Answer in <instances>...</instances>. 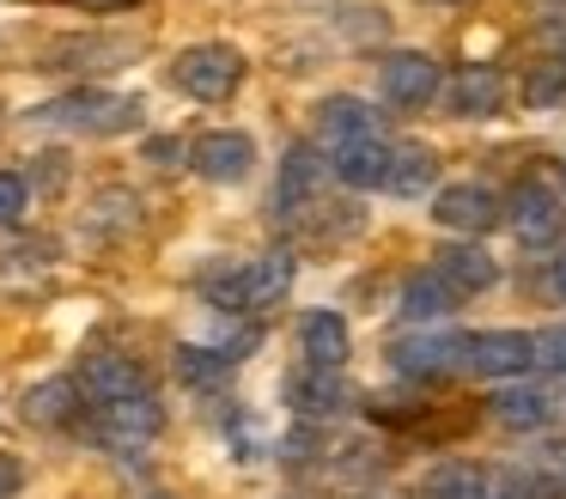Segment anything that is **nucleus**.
Wrapping results in <instances>:
<instances>
[{
  "instance_id": "cd10ccee",
  "label": "nucleus",
  "mask_w": 566,
  "mask_h": 499,
  "mask_svg": "<svg viewBox=\"0 0 566 499\" xmlns=\"http://www.w3.org/2000/svg\"><path fill=\"white\" fill-rule=\"evenodd\" d=\"M530 341H536V365H554V372H566V323L530 329Z\"/></svg>"
},
{
  "instance_id": "c85d7f7f",
  "label": "nucleus",
  "mask_w": 566,
  "mask_h": 499,
  "mask_svg": "<svg viewBox=\"0 0 566 499\" xmlns=\"http://www.w3.org/2000/svg\"><path fill=\"white\" fill-rule=\"evenodd\" d=\"M19 487H25V462H19L13 450H0V499H13Z\"/></svg>"
},
{
  "instance_id": "9d476101",
  "label": "nucleus",
  "mask_w": 566,
  "mask_h": 499,
  "mask_svg": "<svg viewBox=\"0 0 566 499\" xmlns=\"http://www.w3.org/2000/svg\"><path fill=\"white\" fill-rule=\"evenodd\" d=\"M390 365L415 384H439L463 365V335H444V329H408L402 341H390Z\"/></svg>"
},
{
  "instance_id": "393cba45",
  "label": "nucleus",
  "mask_w": 566,
  "mask_h": 499,
  "mask_svg": "<svg viewBox=\"0 0 566 499\" xmlns=\"http://www.w3.org/2000/svg\"><path fill=\"white\" fill-rule=\"evenodd\" d=\"M420 499H488V475L475 462H439L420 481Z\"/></svg>"
},
{
  "instance_id": "1a4fd4ad",
  "label": "nucleus",
  "mask_w": 566,
  "mask_h": 499,
  "mask_svg": "<svg viewBox=\"0 0 566 499\" xmlns=\"http://www.w3.org/2000/svg\"><path fill=\"white\" fill-rule=\"evenodd\" d=\"M432 219H439L444 231H457V238H488L493 226H500V195L488 189V183H444V189H432Z\"/></svg>"
},
{
  "instance_id": "9b49d317",
  "label": "nucleus",
  "mask_w": 566,
  "mask_h": 499,
  "mask_svg": "<svg viewBox=\"0 0 566 499\" xmlns=\"http://www.w3.org/2000/svg\"><path fill=\"white\" fill-rule=\"evenodd\" d=\"M159 433H165V402L153 396V389H135V396L104 402L98 408V438L111 450H140V445H153Z\"/></svg>"
},
{
  "instance_id": "aec40b11",
  "label": "nucleus",
  "mask_w": 566,
  "mask_h": 499,
  "mask_svg": "<svg viewBox=\"0 0 566 499\" xmlns=\"http://www.w3.org/2000/svg\"><path fill=\"white\" fill-rule=\"evenodd\" d=\"M19 414H25L31 426L80 420V384H74V377H43V384H31L25 396H19Z\"/></svg>"
},
{
  "instance_id": "c756f323",
  "label": "nucleus",
  "mask_w": 566,
  "mask_h": 499,
  "mask_svg": "<svg viewBox=\"0 0 566 499\" xmlns=\"http://www.w3.org/2000/svg\"><path fill=\"white\" fill-rule=\"evenodd\" d=\"M147 158H153V165H177V158H184V141H171V134H153V141H147Z\"/></svg>"
},
{
  "instance_id": "4468645a",
  "label": "nucleus",
  "mask_w": 566,
  "mask_h": 499,
  "mask_svg": "<svg viewBox=\"0 0 566 499\" xmlns=\"http://www.w3.org/2000/svg\"><path fill=\"white\" fill-rule=\"evenodd\" d=\"M80 396L92 402V408H104V402H123V396H135V389H153L147 384V372H140L128 353H86V365H80Z\"/></svg>"
},
{
  "instance_id": "a211bd4d",
  "label": "nucleus",
  "mask_w": 566,
  "mask_h": 499,
  "mask_svg": "<svg viewBox=\"0 0 566 499\" xmlns=\"http://www.w3.org/2000/svg\"><path fill=\"white\" fill-rule=\"evenodd\" d=\"M311 122H317V146H329V153H335V146H347V141H359V134H378V128H371V104H366V97H354V92H329Z\"/></svg>"
},
{
  "instance_id": "72a5a7b5",
  "label": "nucleus",
  "mask_w": 566,
  "mask_h": 499,
  "mask_svg": "<svg viewBox=\"0 0 566 499\" xmlns=\"http://www.w3.org/2000/svg\"><path fill=\"white\" fill-rule=\"evenodd\" d=\"M554 73H560V80H566V43H560V55H554Z\"/></svg>"
},
{
  "instance_id": "f8f14e48",
  "label": "nucleus",
  "mask_w": 566,
  "mask_h": 499,
  "mask_svg": "<svg viewBox=\"0 0 566 499\" xmlns=\"http://www.w3.org/2000/svg\"><path fill=\"white\" fill-rule=\"evenodd\" d=\"M378 85H384V97H390L396 110H427L432 97L444 92V67L427 55V49H396V55H384Z\"/></svg>"
},
{
  "instance_id": "b1692460",
  "label": "nucleus",
  "mask_w": 566,
  "mask_h": 499,
  "mask_svg": "<svg viewBox=\"0 0 566 499\" xmlns=\"http://www.w3.org/2000/svg\"><path fill=\"white\" fill-rule=\"evenodd\" d=\"M171 365L189 389H201V396H208V389H226V377H232V360L213 353V347H196V341H184V347L171 353Z\"/></svg>"
},
{
  "instance_id": "5701e85b",
  "label": "nucleus",
  "mask_w": 566,
  "mask_h": 499,
  "mask_svg": "<svg viewBox=\"0 0 566 499\" xmlns=\"http://www.w3.org/2000/svg\"><path fill=\"white\" fill-rule=\"evenodd\" d=\"M128 49H135V43H123V37H62V43H50L43 67H74L80 55H92L86 67H123Z\"/></svg>"
},
{
  "instance_id": "f704fd0d",
  "label": "nucleus",
  "mask_w": 566,
  "mask_h": 499,
  "mask_svg": "<svg viewBox=\"0 0 566 499\" xmlns=\"http://www.w3.org/2000/svg\"><path fill=\"white\" fill-rule=\"evenodd\" d=\"M427 7H469V0H427Z\"/></svg>"
},
{
  "instance_id": "7ed1b4c3",
  "label": "nucleus",
  "mask_w": 566,
  "mask_h": 499,
  "mask_svg": "<svg viewBox=\"0 0 566 499\" xmlns=\"http://www.w3.org/2000/svg\"><path fill=\"white\" fill-rule=\"evenodd\" d=\"M244 73H250V61L238 43H189L171 61V85L184 97H196V104H226L244 85Z\"/></svg>"
},
{
  "instance_id": "2f4dec72",
  "label": "nucleus",
  "mask_w": 566,
  "mask_h": 499,
  "mask_svg": "<svg viewBox=\"0 0 566 499\" xmlns=\"http://www.w3.org/2000/svg\"><path fill=\"white\" fill-rule=\"evenodd\" d=\"M80 7H92V12H123V7H140V0H80Z\"/></svg>"
},
{
  "instance_id": "ddd939ff",
  "label": "nucleus",
  "mask_w": 566,
  "mask_h": 499,
  "mask_svg": "<svg viewBox=\"0 0 566 499\" xmlns=\"http://www.w3.org/2000/svg\"><path fill=\"white\" fill-rule=\"evenodd\" d=\"M505 97H512V80H505L493 61H469V67L451 80V116L488 122V116H500V110H505Z\"/></svg>"
},
{
  "instance_id": "412c9836",
  "label": "nucleus",
  "mask_w": 566,
  "mask_h": 499,
  "mask_svg": "<svg viewBox=\"0 0 566 499\" xmlns=\"http://www.w3.org/2000/svg\"><path fill=\"white\" fill-rule=\"evenodd\" d=\"M451 311H457V292L444 287L439 274H415L402 287V304H396V316H402L408 329H432V323H444Z\"/></svg>"
},
{
  "instance_id": "4be33fe9",
  "label": "nucleus",
  "mask_w": 566,
  "mask_h": 499,
  "mask_svg": "<svg viewBox=\"0 0 566 499\" xmlns=\"http://www.w3.org/2000/svg\"><path fill=\"white\" fill-rule=\"evenodd\" d=\"M548 414H554V396L542 384H505L500 396H493V420L500 426H517V433H536V426H548Z\"/></svg>"
},
{
  "instance_id": "a878e982",
  "label": "nucleus",
  "mask_w": 566,
  "mask_h": 499,
  "mask_svg": "<svg viewBox=\"0 0 566 499\" xmlns=\"http://www.w3.org/2000/svg\"><path fill=\"white\" fill-rule=\"evenodd\" d=\"M560 97H566V80L554 73V61H548V67H536V73L524 80V104H530V110H554Z\"/></svg>"
},
{
  "instance_id": "473e14b6",
  "label": "nucleus",
  "mask_w": 566,
  "mask_h": 499,
  "mask_svg": "<svg viewBox=\"0 0 566 499\" xmlns=\"http://www.w3.org/2000/svg\"><path fill=\"white\" fill-rule=\"evenodd\" d=\"M554 292L566 299V256H554Z\"/></svg>"
},
{
  "instance_id": "6e6552de",
  "label": "nucleus",
  "mask_w": 566,
  "mask_h": 499,
  "mask_svg": "<svg viewBox=\"0 0 566 499\" xmlns=\"http://www.w3.org/2000/svg\"><path fill=\"white\" fill-rule=\"evenodd\" d=\"M184 153H189V170H196L201 183H244L250 170H256V141H250L244 128H208V134H196Z\"/></svg>"
},
{
  "instance_id": "c9c22d12",
  "label": "nucleus",
  "mask_w": 566,
  "mask_h": 499,
  "mask_svg": "<svg viewBox=\"0 0 566 499\" xmlns=\"http://www.w3.org/2000/svg\"><path fill=\"white\" fill-rule=\"evenodd\" d=\"M153 499H171V493H153Z\"/></svg>"
},
{
  "instance_id": "2eb2a0df",
  "label": "nucleus",
  "mask_w": 566,
  "mask_h": 499,
  "mask_svg": "<svg viewBox=\"0 0 566 499\" xmlns=\"http://www.w3.org/2000/svg\"><path fill=\"white\" fill-rule=\"evenodd\" d=\"M432 274H439L457 299H469V292H488L493 280H500V262H493L475 238H457V243H439V250H432Z\"/></svg>"
},
{
  "instance_id": "6ab92c4d",
  "label": "nucleus",
  "mask_w": 566,
  "mask_h": 499,
  "mask_svg": "<svg viewBox=\"0 0 566 499\" xmlns=\"http://www.w3.org/2000/svg\"><path fill=\"white\" fill-rule=\"evenodd\" d=\"M384 189L402 195V201H420V195H432V189H439V153H432V146H420V141L396 146Z\"/></svg>"
},
{
  "instance_id": "dca6fc26",
  "label": "nucleus",
  "mask_w": 566,
  "mask_h": 499,
  "mask_svg": "<svg viewBox=\"0 0 566 499\" xmlns=\"http://www.w3.org/2000/svg\"><path fill=\"white\" fill-rule=\"evenodd\" d=\"M390 153L396 146L384 141V134H359V141H347V146L329 153V170H335V183H347V189H384Z\"/></svg>"
},
{
  "instance_id": "0eeeda50",
  "label": "nucleus",
  "mask_w": 566,
  "mask_h": 499,
  "mask_svg": "<svg viewBox=\"0 0 566 499\" xmlns=\"http://www.w3.org/2000/svg\"><path fill=\"white\" fill-rule=\"evenodd\" d=\"M354 402H359V389L347 384L342 372H323V365H298V372L286 377V408H293L298 420H311V426L354 414Z\"/></svg>"
},
{
  "instance_id": "7c9ffc66",
  "label": "nucleus",
  "mask_w": 566,
  "mask_h": 499,
  "mask_svg": "<svg viewBox=\"0 0 566 499\" xmlns=\"http://www.w3.org/2000/svg\"><path fill=\"white\" fill-rule=\"evenodd\" d=\"M488 499H530L524 475H500V487H488Z\"/></svg>"
},
{
  "instance_id": "bb28decb",
  "label": "nucleus",
  "mask_w": 566,
  "mask_h": 499,
  "mask_svg": "<svg viewBox=\"0 0 566 499\" xmlns=\"http://www.w3.org/2000/svg\"><path fill=\"white\" fill-rule=\"evenodd\" d=\"M25 207H31L25 177H19V170H0V226H13V219H25Z\"/></svg>"
},
{
  "instance_id": "39448f33",
  "label": "nucleus",
  "mask_w": 566,
  "mask_h": 499,
  "mask_svg": "<svg viewBox=\"0 0 566 499\" xmlns=\"http://www.w3.org/2000/svg\"><path fill=\"white\" fill-rule=\"evenodd\" d=\"M311 207H323V146L293 141L281 158V177H274V219H281V226H298Z\"/></svg>"
},
{
  "instance_id": "f3484780",
  "label": "nucleus",
  "mask_w": 566,
  "mask_h": 499,
  "mask_svg": "<svg viewBox=\"0 0 566 499\" xmlns=\"http://www.w3.org/2000/svg\"><path fill=\"white\" fill-rule=\"evenodd\" d=\"M293 341H298V360H305V365H323V372H342L347 353H354L347 323H342L335 311H305V316H298V329H293Z\"/></svg>"
},
{
  "instance_id": "f257e3e1",
  "label": "nucleus",
  "mask_w": 566,
  "mask_h": 499,
  "mask_svg": "<svg viewBox=\"0 0 566 499\" xmlns=\"http://www.w3.org/2000/svg\"><path fill=\"white\" fill-rule=\"evenodd\" d=\"M293 274H298V256L286 250V243H274V250H262V256L213 268V274L201 280V299L226 316H256V311H269V304H281L286 292H293Z\"/></svg>"
},
{
  "instance_id": "20e7f679",
  "label": "nucleus",
  "mask_w": 566,
  "mask_h": 499,
  "mask_svg": "<svg viewBox=\"0 0 566 499\" xmlns=\"http://www.w3.org/2000/svg\"><path fill=\"white\" fill-rule=\"evenodd\" d=\"M500 214L512 219L517 243L542 250V243H554V238H560V226H566V195L554 189L548 177H517V189L505 195Z\"/></svg>"
},
{
  "instance_id": "f03ea898",
  "label": "nucleus",
  "mask_w": 566,
  "mask_h": 499,
  "mask_svg": "<svg viewBox=\"0 0 566 499\" xmlns=\"http://www.w3.org/2000/svg\"><path fill=\"white\" fill-rule=\"evenodd\" d=\"M38 122L50 128H67V134H128L140 128V97H123V92H104V85H80L67 97H50V104L31 110Z\"/></svg>"
},
{
  "instance_id": "423d86ee",
  "label": "nucleus",
  "mask_w": 566,
  "mask_h": 499,
  "mask_svg": "<svg viewBox=\"0 0 566 499\" xmlns=\"http://www.w3.org/2000/svg\"><path fill=\"white\" fill-rule=\"evenodd\" d=\"M463 365L475 377L517 384L536 365V341H530V329H475V335H463Z\"/></svg>"
}]
</instances>
